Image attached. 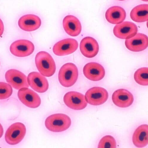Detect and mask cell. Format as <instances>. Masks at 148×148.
Wrapping results in <instances>:
<instances>
[{
	"label": "cell",
	"mask_w": 148,
	"mask_h": 148,
	"mask_svg": "<svg viewBox=\"0 0 148 148\" xmlns=\"http://www.w3.org/2000/svg\"><path fill=\"white\" fill-rule=\"evenodd\" d=\"M148 5L142 4L134 7L131 11L130 16L134 21L138 23L148 21Z\"/></svg>",
	"instance_id": "obj_21"
},
{
	"label": "cell",
	"mask_w": 148,
	"mask_h": 148,
	"mask_svg": "<svg viewBox=\"0 0 148 148\" xmlns=\"http://www.w3.org/2000/svg\"><path fill=\"white\" fill-rule=\"evenodd\" d=\"M27 80L29 85L36 92L44 93L48 89L49 83L47 79L39 72H31L28 76Z\"/></svg>",
	"instance_id": "obj_12"
},
{
	"label": "cell",
	"mask_w": 148,
	"mask_h": 148,
	"mask_svg": "<svg viewBox=\"0 0 148 148\" xmlns=\"http://www.w3.org/2000/svg\"><path fill=\"white\" fill-rule=\"evenodd\" d=\"M77 66L72 63H68L62 66L58 73L59 81L61 84L66 88L71 87L76 82L78 77Z\"/></svg>",
	"instance_id": "obj_3"
},
{
	"label": "cell",
	"mask_w": 148,
	"mask_h": 148,
	"mask_svg": "<svg viewBox=\"0 0 148 148\" xmlns=\"http://www.w3.org/2000/svg\"><path fill=\"white\" fill-rule=\"evenodd\" d=\"M34 50L33 44L29 40H21L16 41L10 47V51L14 55L20 57H25L32 54Z\"/></svg>",
	"instance_id": "obj_7"
},
{
	"label": "cell",
	"mask_w": 148,
	"mask_h": 148,
	"mask_svg": "<svg viewBox=\"0 0 148 148\" xmlns=\"http://www.w3.org/2000/svg\"><path fill=\"white\" fill-rule=\"evenodd\" d=\"M99 148H115L116 147V141L113 137L107 135L103 137L98 144Z\"/></svg>",
	"instance_id": "obj_23"
},
{
	"label": "cell",
	"mask_w": 148,
	"mask_h": 148,
	"mask_svg": "<svg viewBox=\"0 0 148 148\" xmlns=\"http://www.w3.org/2000/svg\"><path fill=\"white\" fill-rule=\"evenodd\" d=\"M64 28L66 32L72 36H78L82 31L81 23L79 20L73 15H68L65 17L63 21Z\"/></svg>",
	"instance_id": "obj_18"
},
{
	"label": "cell",
	"mask_w": 148,
	"mask_h": 148,
	"mask_svg": "<svg viewBox=\"0 0 148 148\" xmlns=\"http://www.w3.org/2000/svg\"><path fill=\"white\" fill-rule=\"evenodd\" d=\"M26 133V127L23 123H14L8 128L6 132L5 141L10 145L17 144L23 140Z\"/></svg>",
	"instance_id": "obj_4"
},
{
	"label": "cell",
	"mask_w": 148,
	"mask_h": 148,
	"mask_svg": "<svg viewBox=\"0 0 148 148\" xmlns=\"http://www.w3.org/2000/svg\"><path fill=\"white\" fill-rule=\"evenodd\" d=\"M83 72L86 78L93 81L102 80L105 74L104 67L100 64L95 62H91L86 64L84 67Z\"/></svg>",
	"instance_id": "obj_13"
},
{
	"label": "cell",
	"mask_w": 148,
	"mask_h": 148,
	"mask_svg": "<svg viewBox=\"0 0 148 148\" xmlns=\"http://www.w3.org/2000/svg\"><path fill=\"white\" fill-rule=\"evenodd\" d=\"M37 69L42 75L50 77L55 73L56 67L52 56L48 53L41 51L37 53L35 58Z\"/></svg>",
	"instance_id": "obj_1"
},
{
	"label": "cell",
	"mask_w": 148,
	"mask_h": 148,
	"mask_svg": "<svg viewBox=\"0 0 148 148\" xmlns=\"http://www.w3.org/2000/svg\"><path fill=\"white\" fill-rule=\"evenodd\" d=\"M126 14L125 10L119 6H114L108 9L105 17L107 20L113 24H119L125 19Z\"/></svg>",
	"instance_id": "obj_19"
},
{
	"label": "cell",
	"mask_w": 148,
	"mask_h": 148,
	"mask_svg": "<svg viewBox=\"0 0 148 148\" xmlns=\"http://www.w3.org/2000/svg\"><path fill=\"white\" fill-rule=\"evenodd\" d=\"M138 31V27L133 22L125 21L116 25L113 32L117 38L122 39H128L136 34Z\"/></svg>",
	"instance_id": "obj_10"
},
{
	"label": "cell",
	"mask_w": 148,
	"mask_h": 148,
	"mask_svg": "<svg viewBox=\"0 0 148 148\" xmlns=\"http://www.w3.org/2000/svg\"><path fill=\"white\" fill-rule=\"evenodd\" d=\"M148 37L145 34L138 33L132 38L127 39L125 46L129 50L138 52L145 50L148 47Z\"/></svg>",
	"instance_id": "obj_14"
},
{
	"label": "cell",
	"mask_w": 148,
	"mask_h": 148,
	"mask_svg": "<svg viewBox=\"0 0 148 148\" xmlns=\"http://www.w3.org/2000/svg\"><path fill=\"white\" fill-rule=\"evenodd\" d=\"M4 30L3 23L2 20L0 18V37L3 35Z\"/></svg>",
	"instance_id": "obj_25"
},
{
	"label": "cell",
	"mask_w": 148,
	"mask_h": 148,
	"mask_svg": "<svg viewBox=\"0 0 148 148\" xmlns=\"http://www.w3.org/2000/svg\"><path fill=\"white\" fill-rule=\"evenodd\" d=\"M78 43L75 40L68 38L61 40L54 46L53 51L56 56H64L75 52L78 47Z\"/></svg>",
	"instance_id": "obj_9"
},
{
	"label": "cell",
	"mask_w": 148,
	"mask_h": 148,
	"mask_svg": "<svg viewBox=\"0 0 148 148\" xmlns=\"http://www.w3.org/2000/svg\"><path fill=\"white\" fill-rule=\"evenodd\" d=\"M141 1L145 2H147L148 1V0H141Z\"/></svg>",
	"instance_id": "obj_27"
},
{
	"label": "cell",
	"mask_w": 148,
	"mask_h": 148,
	"mask_svg": "<svg viewBox=\"0 0 148 148\" xmlns=\"http://www.w3.org/2000/svg\"><path fill=\"white\" fill-rule=\"evenodd\" d=\"M119 1H125V0H119Z\"/></svg>",
	"instance_id": "obj_28"
},
{
	"label": "cell",
	"mask_w": 148,
	"mask_h": 148,
	"mask_svg": "<svg viewBox=\"0 0 148 148\" xmlns=\"http://www.w3.org/2000/svg\"><path fill=\"white\" fill-rule=\"evenodd\" d=\"M5 78L8 84L16 90L29 87L27 76L17 70H8L5 73Z\"/></svg>",
	"instance_id": "obj_5"
},
{
	"label": "cell",
	"mask_w": 148,
	"mask_h": 148,
	"mask_svg": "<svg viewBox=\"0 0 148 148\" xmlns=\"http://www.w3.org/2000/svg\"><path fill=\"white\" fill-rule=\"evenodd\" d=\"M148 125H141L139 127L134 133L132 137L133 143L137 147H144L148 144Z\"/></svg>",
	"instance_id": "obj_20"
},
{
	"label": "cell",
	"mask_w": 148,
	"mask_h": 148,
	"mask_svg": "<svg viewBox=\"0 0 148 148\" xmlns=\"http://www.w3.org/2000/svg\"><path fill=\"white\" fill-rule=\"evenodd\" d=\"M13 91V89L9 84L0 82V100L9 98L12 95Z\"/></svg>",
	"instance_id": "obj_24"
},
{
	"label": "cell",
	"mask_w": 148,
	"mask_h": 148,
	"mask_svg": "<svg viewBox=\"0 0 148 148\" xmlns=\"http://www.w3.org/2000/svg\"><path fill=\"white\" fill-rule=\"evenodd\" d=\"M18 95L20 101L29 108H36L41 104V100L39 95L27 88L20 89L18 91Z\"/></svg>",
	"instance_id": "obj_8"
},
{
	"label": "cell",
	"mask_w": 148,
	"mask_h": 148,
	"mask_svg": "<svg viewBox=\"0 0 148 148\" xmlns=\"http://www.w3.org/2000/svg\"><path fill=\"white\" fill-rule=\"evenodd\" d=\"M65 104L72 109L80 110L85 108L87 106L84 95L80 93L71 91L66 93L64 98Z\"/></svg>",
	"instance_id": "obj_11"
},
{
	"label": "cell",
	"mask_w": 148,
	"mask_h": 148,
	"mask_svg": "<svg viewBox=\"0 0 148 148\" xmlns=\"http://www.w3.org/2000/svg\"><path fill=\"white\" fill-rule=\"evenodd\" d=\"M71 120L65 114H57L48 117L45 120V124L46 128L53 132L65 131L70 127Z\"/></svg>",
	"instance_id": "obj_2"
},
{
	"label": "cell",
	"mask_w": 148,
	"mask_h": 148,
	"mask_svg": "<svg viewBox=\"0 0 148 148\" xmlns=\"http://www.w3.org/2000/svg\"><path fill=\"white\" fill-rule=\"evenodd\" d=\"M148 69L147 67H143L138 69L134 73V79L137 83L143 86L148 85Z\"/></svg>",
	"instance_id": "obj_22"
},
{
	"label": "cell",
	"mask_w": 148,
	"mask_h": 148,
	"mask_svg": "<svg viewBox=\"0 0 148 148\" xmlns=\"http://www.w3.org/2000/svg\"><path fill=\"white\" fill-rule=\"evenodd\" d=\"M80 49L84 56L90 58L95 57L99 51V46L95 39L92 37L88 36L81 40Z\"/></svg>",
	"instance_id": "obj_15"
},
{
	"label": "cell",
	"mask_w": 148,
	"mask_h": 148,
	"mask_svg": "<svg viewBox=\"0 0 148 148\" xmlns=\"http://www.w3.org/2000/svg\"><path fill=\"white\" fill-rule=\"evenodd\" d=\"M108 97V93L105 89L100 87H95L90 88L86 92L85 98L88 103L97 106L105 103Z\"/></svg>",
	"instance_id": "obj_6"
},
{
	"label": "cell",
	"mask_w": 148,
	"mask_h": 148,
	"mask_svg": "<svg viewBox=\"0 0 148 148\" xmlns=\"http://www.w3.org/2000/svg\"><path fill=\"white\" fill-rule=\"evenodd\" d=\"M113 103L117 106L125 108L133 103L134 99L132 94L125 89H119L115 91L112 96Z\"/></svg>",
	"instance_id": "obj_16"
},
{
	"label": "cell",
	"mask_w": 148,
	"mask_h": 148,
	"mask_svg": "<svg viewBox=\"0 0 148 148\" xmlns=\"http://www.w3.org/2000/svg\"><path fill=\"white\" fill-rule=\"evenodd\" d=\"M3 133L4 130L3 128L1 123H0V138L3 136Z\"/></svg>",
	"instance_id": "obj_26"
},
{
	"label": "cell",
	"mask_w": 148,
	"mask_h": 148,
	"mask_svg": "<svg viewBox=\"0 0 148 148\" xmlns=\"http://www.w3.org/2000/svg\"><path fill=\"white\" fill-rule=\"evenodd\" d=\"M41 23V20L39 17L30 14L23 16L18 21L20 28L27 32H32L38 29L40 27Z\"/></svg>",
	"instance_id": "obj_17"
}]
</instances>
